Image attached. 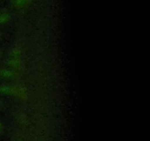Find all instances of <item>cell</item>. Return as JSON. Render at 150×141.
I'll return each instance as SVG.
<instances>
[{"mask_svg":"<svg viewBox=\"0 0 150 141\" xmlns=\"http://www.w3.org/2000/svg\"><path fill=\"white\" fill-rule=\"evenodd\" d=\"M2 104H3L2 101H1V98H0V107H1V106H2Z\"/></svg>","mask_w":150,"mask_h":141,"instance_id":"8","label":"cell"},{"mask_svg":"<svg viewBox=\"0 0 150 141\" xmlns=\"http://www.w3.org/2000/svg\"><path fill=\"white\" fill-rule=\"evenodd\" d=\"M31 0H12V2L13 3L15 7H25L26 4H29Z\"/></svg>","mask_w":150,"mask_h":141,"instance_id":"5","label":"cell"},{"mask_svg":"<svg viewBox=\"0 0 150 141\" xmlns=\"http://www.w3.org/2000/svg\"><path fill=\"white\" fill-rule=\"evenodd\" d=\"M10 20V15L7 11H0V25L5 24Z\"/></svg>","mask_w":150,"mask_h":141,"instance_id":"4","label":"cell"},{"mask_svg":"<svg viewBox=\"0 0 150 141\" xmlns=\"http://www.w3.org/2000/svg\"><path fill=\"white\" fill-rule=\"evenodd\" d=\"M7 65L11 69H18L21 66L20 59L16 57H10L7 60Z\"/></svg>","mask_w":150,"mask_h":141,"instance_id":"3","label":"cell"},{"mask_svg":"<svg viewBox=\"0 0 150 141\" xmlns=\"http://www.w3.org/2000/svg\"><path fill=\"white\" fill-rule=\"evenodd\" d=\"M0 77L6 80H11L15 77V73L11 68L0 69Z\"/></svg>","mask_w":150,"mask_h":141,"instance_id":"1","label":"cell"},{"mask_svg":"<svg viewBox=\"0 0 150 141\" xmlns=\"http://www.w3.org/2000/svg\"><path fill=\"white\" fill-rule=\"evenodd\" d=\"M14 92V88L8 85H0V94L4 95H13Z\"/></svg>","mask_w":150,"mask_h":141,"instance_id":"2","label":"cell"},{"mask_svg":"<svg viewBox=\"0 0 150 141\" xmlns=\"http://www.w3.org/2000/svg\"><path fill=\"white\" fill-rule=\"evenodd\" d=\"M1 32H0V38H1Z\"/></svg>","mask_w":150,"mask_h":141,"instance_id":"9","label":"cell"},{"mask_svg":"<svg viewBox=\"0 0 150 141\" xmlns=\"http://www.w3.org/2000/svg\"><path fill=\"white\" fill-rule=\"evenodd\" d=\"M2 54H3V52H2V50H1V49H0V58H1V56H2Z\"/></svg>","mask_w":150,"mask_h":141,"instance_id":"7","label":"cell"},{"mask_svg":"<svg viewBox=\"0 0 150 141\" xmlns=\"http://www.w3.org/2000/svg\"><path fill=\"white\" fill-rule=\"evenodd\" d=\"M2 131H3V124H2V123L0 121V134L2 132Z\"/></svg>","mask_w":150,"mask_h":141,"instance_id":"6","label":"cell"}]
</instances>
